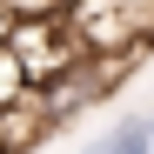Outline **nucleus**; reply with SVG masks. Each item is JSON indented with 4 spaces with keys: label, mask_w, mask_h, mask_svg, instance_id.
I'll return each instance as SVG.
<instances>
[{
    "label": "nucleus",
    "mask_w": 154,
    "mask_h": 154,
    "mask_svg": "<svg viewBox=\"0 0 154 154\" xmlns=\"http://www.w3.org/2000/svg\"><path fill=\"white\" fill-rule=\"evenodd\" d=\"M7 47L20 54V67H27L34 94H40V87H54L67 67H81V60H87V47H81V34H74L67 7H27V14L14 20Z\"/></svg>",
    "instance_id": "f257e3e1"
},
{
    "label": "nucleus",
    "mask_w": 154,
    "mask_h": 154,
    "mask_svg": "<svg viewBox=\"0 0 154 154\" xmlns=\"http://www.w3.org/2000/svg\"><path fill=\"white\" fill-rule=\"evenodd\" d=\"M87 154H154V121H141V114H127L114 134H100V141H87Z\"/></svg>",
    "instance_id": "f03ea898"
},
{
    "label": "nucleus",
    "mask_w": 154,
    "mask_h": 154,
    "mask_svg": "<svg viewBox=\"0 0 154 154\" xmlns=\"http://www.w3.org/2000/svg\"><path fill=\"white\" fill-rule=\"evenodd\" d=\"M34 94V81H27V67H20V54L7 40H0V107H14V100H27Z\"/></svg>",
    "instance_id": "7ed1b4c3"
},
{
    "label": "nucleus",
    "mask_w": 154,
    "mask_h": 154,
    "mask_svg": "<svg viewBox=\"0 0 154 154\" xmlns=\"http://www.w3.org/2000/svg\"><path fill=\"white\" fill-rule=\"evenodd\" d=\"M14 7L27 14V7H74V0H14Z\"/></svg>",
    "instance_id": "20e7f679"
},
{
    "label": "nucleus",
    "mask_w": 154,
    "mask_h": 154,
    "mask_svg": "<svg viewBox=\"0 0 154 154\" xmlns=\"http://www.w3.org/2000/svg\"><path fill=\"white\" fill-rule=\"evenodd\" d=\"M147 121H154V114H147Z\"/></svg>",
    "instance_id": "39448f33"
}]
</instances>
